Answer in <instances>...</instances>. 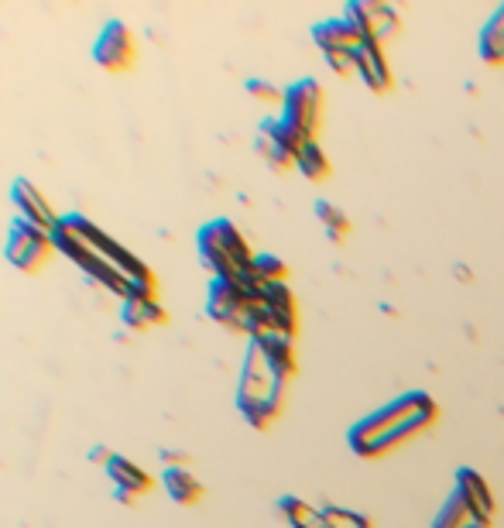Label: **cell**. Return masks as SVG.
<instances>
[{
	"instance_id": "ba28073f",
	"label": "cell",
	"mask_w": 504,
	"mask_h": 528,
	"mask_svg": "<svg viewBox=\"0 0 504 528\" xmlns=\"http://www.w3.org/2000/svg\"><path fill=\"white\" fill-rule=\"evenodd\" d=\"M11 203H14V210H18L21 220L35 223V227L48 230V234H52L62 220V216L52 210V203L45 199V192L38 189L31 179H14L11 182Z\"/></svg>"
},
{
	"instance_id": "277c9868",
	"label": "cell",
	"mask_w": 504,
	"mask_h": 528,
	"mask_svg": "<svg viewBox=\"0 0 504 528\" xmlns=\"http://www.w3.org/2000/svg\"><path fill=\"white\" fill-rule=\"evenodd\" d=\"M52 254H59L52 244V234L35 227V223L21 220V216H14L11 227H7V237H4L7 264H11L14 271H21V275H42V268Z\"/></svg>"
},
{
	"instance_id": "6da1fadb",
	"label": "cell",
	"mask_w": 504,
	"mask_h": 528,
	"mask_svg": "<svg viewBox=\"0 0 504 528\" xmlns=\"http://www.w3.org/2000/svg\"><path fill=\"white\" fill-rule=\"evenodd\" d=\"M439 419V405L432 402L426 391H408V395L395 398L391 405L378 408L374 415L360 419L350 429V450L364 460H378L388 450L402 446L415 432L429 429Z\"/></svg>"
},
{
	"instance_id": "ac0fdd59",
	"label": "cell",
	"mask_w": 504,
	"mask_h": 528,
	"mask_svg": "<svg viewBox=\"0 0 504 528\" xmlns=\"http://www.w3.org/2000/svg\"><path fill=\"white\" fill-rule=\"evenodd\" d=\"M480 55L491 66L504 62V7H498L491 14V21L484 24V31H480Z\"/></svg>"
},
{
	"instance_id": "d4e9b609",
	"label": "cell",
	"mask_w": 504,
	"mask_h": 528,
	"mask_svg": "<svg viewBox=\"0 0 504 528\" xmlns=\"http://www.w3.org/2000/svg\"><path fill=\"white\" fill-rule=\"evenodd\" d=\"M247 93H251L254 100H261V103H282L285 100V90L264 83V79H247Z\"/></svg>"
},
{
	"instance_id": "44dd1931",
	"label": "cell",
	"mask_w": 504,
	"mask_h": 528,
	"mask_svg": "<svg viewBox=\"0 0 504 528\" xmlns=\"http://www.w3.org/2000/svg\"><path fill=\"white\" fill-rule=\"evenodd\" d=\"M254 278L261 285H288V264L275 254H258L254 258Z\"/></svg>"
},
{
	"instance_id": "5b68a950",
	"label": "cell",
	"mask_w": 504,
	"mask_h": 528,
	"mask_svg": "<svg viewBox=\"0 0 504 528\" xmlns=\"http://www.w3.org/2000/svg\"><path fill=\"white\" fill-rule=\"evenodd\" d=\"M258 292H251V288L237 282H227V278H213L210 299H206V316L216 319L220 326H227L230 333H247V326H251V306Z\"/></svg>"
},
{
	"instance_id": "7a4b0ae2",
	"label": "cell",
	"mask_w": 504,
	"mask_h": 528,
	"mask_svg": "<svg viewBox=\"0 0 504 528\" xmlns=\"http://www.w3.org/2000/svg\"><path fill=\"white\" fill-rule=\"evenodd\" d=\"M196 247H199V261H203V268L213 278H227V282H237L251 288V292L261 288V282L254 278V258L258 254L251 251L247 237L230 220L203 223L196 234Z\"/></svg>"
},
{
	"instance_id": "cb8c5ba5",
	"label": "cell",
	"mask_w": 504,
	"mask_h": 528,
	"mask_svg": "<svg viewBox=\"0 0 504 528\" xmlns=\"http://www.w3.org/2000/svg\"><path fill=\"white\" fill-rule=\"evenodd\" d=\"M258 151H261L264 158H268V165H271V168H278V172H285V168H292V165H295V158L288 155V151L278 148V144L271 141V138H264V134H258Z\"/></svg>"
},
{
	"instance_id": "7402d4cb",
	"label": "cell",
	"mask_w": 504,
	"mask_h": 528,
	"mask_svg": "<svg viewBox=\"0 0 504 528\" xmlns=\"http://www.w3.org/2000/svg\"><path fill=\"white\" fill-rule=\"evenodd\" d=\"M316 216L323 220V227L330 230V237H347V230H350V220H347V213L343 210H336L333 203H316Z\"/></svg>"
},
{
	"instance_id": "2e32d148",
	"label": "cell",
	"mask_w": 504,
	"mask_h": 528,
	"mask_svg": "<svg viewBox=\"0 0 504 528\" xmlns=\"http://www.w3.org/2000/svg\"><path fill=\"white\" fill-rule=\"evenodd\" d=\"M107 477L114 480V487H127V491H134L138 498L151 494V487H155V480L144 474V467H138V463L127 460V456H120V453H114V460L107 463Z\"/></svg>"
},
{
	"instance_id": "484cf974",
	"label": "cell",
	"mask_w": 504,
	"mask_h": 528,
	"mask_svg": "<svg viewBox=\"0 0 504 528\" xmlns=\"http://www.w3.org/2000/svg\"><path fill=\"white\" fill-rule=\"evenodd\" d=\"M326 62H330V69L336 72V76H343V79L357 76V55H350V52H326Z\"/></svg>"
},
{
	"instance_id": "9c48e42d",
	"label": "cell",
	"mask_w": 504,
	"mask_h": 528,
	"mask_svg": "<svg viewBox=\"0 0 504 528\" xmlns=\"http://www.w3.org/2000/svg\"><path fill=\"white\" fill-rule=\"evenodd\" d=\"M120 323L134 333H148V330H155V326L168 323V312L162 302H158V295L131 288V292L120 299Z\"/></svg>"
},
{
	"instance_id": "ffe728a7",
	"label": "cell",
	"mask_w": 504,
	"mask_h": 528,
	"mask_svg": "<svg viewBox=\"0 0 504 528\" xmlns=\"http://www.w3.org/2000/svg\"><path fill=\"white\" fill-rule=\"evenodd\" d=\"M477 518L470 515V508L467 504H463V498L460 494H450V498H446V504L443 508H439V515H436V522H432V528H467V525H474ZM484 525V522H480Z\"/></svg>"
},
{
	"instance_id": "9a60e30c",
	"label": "cell",
	"mask_w": 504,
	"mask_h": 528,
	"mask_svg": "<svg viewBox=\"0 0 504 528\" xmlns=\"http://www.w3.org/2000/svg\"><path fill=\"white\" fill-rule=\"evenodd\" d=\"M162 484H165V494L172 498L175 504H182V508H196L199 501H203V484H199L196 477H192L189 467H165L162 470Z\"/></svg>"
},
{
	"instance_id": "8992f818",
	"label": "cell",
	"mask_w": 504,
	"mask_h": 528,
	"mask_svg": "<svg viewBox=\"0 0 504 528\" xmlns=\"http://www.w3.org/2000/svg\"><path fill=\"white\" fill-rule=\"evenodd\" d=\"M93 62L103 72H127L138 62V42H134V31L127 28L120 18H110L103 24V31L93 42Z\"/></svg>"
},
{
	"instance_id": "83f0119b",
	"label": "cell",
	"mask_w": 504,
	"mask_h": 528,
	"mask_svg": "<svg viewBox=\"0 0 504 528\" xmlns=\"http://www.w3.org/2000/svg\"><path fill=\"white\" fill-rule=\"evenodd\" d=\"M86 456H90V463H100V467H103V470H107V463H110V460H114V453H110V450H107V446H100V443H96V446H93V450H90V453H86Z\"/></svg>"
},
{
	"instance_id": "30bf717a",
	"label": "cell",
	"mask_w": 504,
	"mask_h": 528,
	"mask_svg": "<svg viewBox=\"0 0 504 528\" xmlns=\"http://www.w3.org/2000/svg\"><path fill=\"white\" fill-rule=\"evenodd\" d=\"M347 18L357 24L360 35L371 38V42H378V45H384L398 31V11L391 4H371V0H364V4H350Z\"/></svg>"
},
{
	"instance_id": "f1b7e54d",
	"label": "cell",
	"mask_w": 504,
	"mask_h": 528,
	"mask_svg": "<svg viewBox=\"0 0 504 528\" xmlns=\"http://www.w3.org/2000/svg\"><path fill=\"white\" fill-rule=\"evenodd\" d=\"M114 501L117 504H127V508H134V504H138V494L127 491V487H114Z\"/></svg>"
},
{
	"instance_id": "52a82bcc",
	"label": "cell",
	"mask_w": 504,
	"mask_h": 528,
	"mask_svg": "<svg viewBox=\"0 0 504 528\" xmlns=\"http://www.w3.org/2000/svg\"><path fill=\"white\" fill-rule=\"evenodd\" d=\"M319 117H323V90L312 79H299V83L288 86L282 100V120L316 138Z\"/></svg>"
},
{
	"instance_id": "8fae6325",
	"label": "cell",
	"mask_w": 504,
	"mask_h": 528,
	"mask_svg": "<svg viewBox=\"0 0 504 528\" xmlns=\"http://www.w3.org/2000/svg\"><path fill=\"white\" fill-rule=\"evenodd\" d=\"M453 491L460 494L463 504H467L470 515H474L477 522H484V525L494 522V515H498V504H494V494H491V487L484 484V477L474 474L470 467H463L460 474H456Z\"/></svg>"
},
{
	"instance_id": "603a6c76",
	"label": "cell",
	"mask_w": 504,
	"mask_h": 528,
	"mask_svg": "<svg viewBox=\"0 0 504 528\" xmlns=\"http://www.w3.org/2000/svg\"><path fill=\"white\" fill-rule=\"evenodd\" d=\"M323 518H326V528H371L364 515H354L347 508H323Z\"/></svg>"
},
{
	"instance_id": "5bb4252c",
	"label": "cell",
	"mask_w": 504,
	"mask_h": 528,
	"mask_svg": "<svg viewBox=\"0 0 504 528\" xmlns=\"http://www.w3.org/2000/svg\"><path fill=\"white\" fill-rule=\"evenodd\" d=\"M251 343H258L264 360L271 364V371H275L285 384L295 378V371H299V360H295V340H285V336H261V340H251Z\"/></svg>"
},
{
	"instance_id": "3957f363",
	"label": "cell",
	"mask_w": 504,
	"mask_h": 528,
	"mask_svg": "<svg viewBox=\"0 0 504 528\" xmlns=\"http://www.w3.org/2000/svg\"><path fill=\"white\" fill-rule=\"evenodd\" d=\"M285 388L288 384L271 371L258 343H247V357L240 364L237 381V408L254 429H271V422L282 415L285 408Z\"/></svg>"
},
{
	"instance_id": "4fadbf2b",
	"label": "cell",
	"mask_w": 504,
	"mask_h": 528,
	"mask_svg": "<svg viewBox=\"0 0 504 528\" xmlns=\"http://www.w3.org/2000/svg\"><path fill=\"white\" fill-rule=\"evenodd\" d=\"M357 76L364 79L371 90H378V93L388 90V86H391V66H388V59H384V45L371 42V38L360 45V52H357Z\"/></svg>"
},
{
	"instance_id": "4316f807",
	"label": "cell",
	"mask_w": 504,
	"mask_h": 528,
	"mask_svg": "<svg viewBox=\"0 0 504 528\" xmlns=\"http://www.w3.org/2000/svg\"><path fill=\"white\" fill-rule=\"evenodd\" d=\"M158 460H162L165 467H189L192 456L189 453H179V450H158Z\"/></svg>"
},
{
	"instance_id": "e0dca14e",
	"label": "cell",
	"mask_w": 504,
	"mask_h": 528,
	"mask_svg": "<svg viewBox=\"0 0 504 528\" xmlns=\"http://www.w3.org/2000/svg\"><path fill=\"white\" fill-rule=\"evenodd\" d=\"M278 511H282V518L292 528H326V518H323V508H312L302 498H282L278 501Z\"/></svg>"
},
{
	"instance_id": "d6986e66",
	"label": "cell",
	"mask_w": 504,
	"mask_h": 528,
	"mask_svg": "<svg viewBox=\"0 0 504 528\" xmlns=\"http://www.w3.org/2000/svg\"><path fill=\"white\" fill-rule=\"evenodd\" d=\"M295 168H299V172L306 175L309 182L330 179V158H326V151L319 148V141H309L306 148L299 151V158H295Z\"/></svg>"
},
{
	"instance_id": "7c38bea8",
	"label": "cell",
	"mask_w": 504,
	"mask_h": 528,
	"mask_svg": "<svg viewBox=\"0 0 504 528\" xmlns=\"http://www.w3.org/2000/svg\"><path fill=\"white\" fill-rule=\"evenodd\" d=\"M312 38H316V45L323 48V55L326 52H350V55H357L360 45L367 42V38L360 35V28L347 18V14H343L340 21L316 24V28H312Z\"/></svg>"
}]
</instances>
